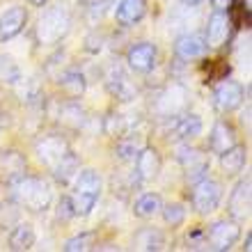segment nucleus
<instances>
[{"instance_id":"f257e3e1","label":"nucleus","mask_w":252,"mask_h":252,"mask_svg":"<svg viewBox=\"0 0 252 252\" xmlns=\"http://www.w3.org/2000/svg\"><path fill=\"white\" fill-rule=\"evenodd\" d=\"M71 184L73 190L69 197H71L73 213H76V218H85L94 211V206H96L101 192H103V179L96 170L85 167V170H78Z\"/></svg>"},{"instance_id":"f03ea898","label":"nucleus","mask_w":252,"mask_h":252,"mask_svg":"<svg viewBox=\"0 0 252 252\" xmlns=\"http://www.w3.org/2000/svg\"><path fill=\"white\" fill-rule=\"evenodd\" d=\"M71 14L62 5L46 7L34 26V37L39 46H55L71 32Z\"/></svg>"},{"instance_id":"7ed1b4c3","label":"nucleus","mask_w":252,"mask_h":252,"mask_svg":"<svg viewBox=\"0 0 252 252\" xmlns=\"http://www.w3.org/2000/svg\"><path fill=\"white\" fill-rule=\"evenodd\" d=\"M14 197L21 206H26L28 211H46L51 206V199H53V190H51V184L44 181L41 177H23L21 181L14 184Z\"/></svg>"},{"instance_id":"20e7f679","label":"nucleus","mask_w":252,"mask_h":252,"mask_svg":"<svg viewBox=\"0 0 252 252\" xmlns=\"http://www.w3.org/2000/svg\"><path fill=\"white\" fill-rule=\"evenodd\" d=\"M241 239V225L234 218H222L216 220L206 227V248L216 252H227L232 250Z\"/></svg>"},{"instance_id":"39448f33","label":"nucleus","mask_w":252,"mask_h":252,"mask_svg":"<svg viewBox=\"0 0 252 252\" xmlns=\"http://www.w3.org/2000/svg\"><path fill=\"white\" fill-rule=\"evenodd\" d=\"M222 202V184L216 179L204 177L202 181L192 184V192H190V204L195 209V213L199 216H209L220 206Z\"/></svg>"},{"instance_id":"423d86ee","label":"nucleus","mask_w":252,"mask_h":252,"mask_svg":"<svg viewBox=\"0 0 252 252\" xmlns=\"http://www.w3.org/2000/svg\"><path fill=\"white\" fill-rule=\"evenodd\" d=\"M177 160H179L181 170H184V179L186 184H197L202 181L209 174V158H206L204 154L195 149L190 145H179L177 147Z\"/></svg>"},{"instance_id":"0eeeda50","label":"nucleus","mask_w":252,"mask_h":252,"mask_svg":"<svg viewBox=\"0 0 252 252\" xmlns=\"http://www.w3.org/2000/svg\"><path fill=\"white\" fill-rule=\"evenodd\" d=\"M69 149H71L69 138L62 135V133H46V135H41L34 142V154H37L41 165H46V167H53Z\"/></svg>"},{"instance_id":"6e6552de","label":"nucleus","mask_w":252,"mask_h":252,"mask_svg":"<svg viewBox=\"0 0 252 252\" xmlns=\"http://www.w3.org/2000/svg\"><path fill=\"white\" fill-rule=\"evenodd\" d=\"M243 101H246V90L239 80H222L213 90V108L222 115L239 110Z\"/></svg>"},{"instance_id":"1a4fd4ad","label":"nucleus","mask_w":252,"mask_h":252,"mask_svg":"<svg viewBox=\"0 0 252 252\" xmlns=\"http://www.w3.org/2000/svg\"><path fill=\"white\" fill-rule=\"evenodd\" d=\"M188 106V92L186 87L181 85V83H172V85H167L160 96L156 99V113H158L160 120H170L174 115L184 113Z\"/></svg>"},{"instance_id":"9d476101","label":"nucleus","mask_w":252,"mask_h":252,"mask_svg":"<svg viewBox=\"0 0 252 252\" xmlns=\"http://www.w3.org/2000/svg\"><path fill=\"white\" fill-rule=\"evenodd\" d=\"M126 62L128 69L135 73H149L158 64V48L152 41H135L126 51Z\"/></svg>"},{"instance_id":"9b49d317","label":"nucleus","mask_w":252,"mask_h":252,"mask_svg":"<svg viewBox=\"0 0 252 252\" xmlns=\"http://www.w3.org/2000/svg\"><path fill=\"white\" fill-rule=\"evenodd\" d=\"M135 170H133V179L138 184H149L160 174L163 158L156 147H140L138 156H135Z\"/></svg>"},{"instance_id":"f8f14e48","label":"nucleus","mask_w":252,"mask_h":252,"mask_svg":"<svg viewBox=\"0 0 252 252\" xmlns=\"http://www.w3.org/2000/svg\"><path fill=\"white\" fill-rule=\"evenodd\" d=\"M28 174V160L19 149H2L0 152V181L14 186Z\"/></svg>"},{"instance_id":"ddd939ff","label":"nucleus","mask_w":252,"mask_h":252,"mask_svg":"<svg viewBox=\"0 0 252 252\" xmlns=\"http://www.w3.org/2000/svg\"><path fill=\"white\" fill-rule=\"evenodd\" d=\"M204 124L195 113H179L167 120V135L172 140H192L202 133Z\"/></svg>"},{"instance_id":"4468645a","label":"nucleus","mask_w":252,"mask_h":252,"mask_svg":"<svg viewBox=\"0 0 252 252\" xmlns=\"http://www.w3.org/2000/svg\"><path fill=\"white\" fill-rule=\"evenodd\" d=\"M28 26V9L21 5L9 7L2 16H0V44L12 41L14 37H19Z\"/></svg>"},{"instance_id":"2eb2a0df","label":"nucleus","mask_w":252,"mask_h":252,"mask_svg":"<svg viewBox=\"0 0 252 252\" xmlns=\"http://www.w3.org/2000/svg\"><path fill=\"white\" fill-rule=\"evenodd\" d=\"M106 87L115 99L124 101V103H128V101H133L135 96H138V87H135V83L122 71L120 66H110V71L106 73Z\"/></svg>"},{"instance_id":"dca6fc26","label":"nucleus","mask_w":252,"mask_h":252,"mask_svg":"<svg viewBox=\"0 0 252 252\" xmlns=\"http://www.w3.org/2000/svg\"><path fill=\"white\" fill-rule=\"evenodd\" d=\"M252 184L250 177L241 179L234 190L229 192V199H227V211H229V218L234 220H246L250 216V195H252Z\"/></svg>"},{"instance_id":"f3484780","label":"nucleus","mask_w":252,"mask_h":252,"mask_svg":"<svg viewBox=\"0 0 252 252\" xmlns=\"http://www.w3.org/2000/svg\"><path fill=\"white\" fill-rule=\"evenodd\" d=\"M229 30H232V21H229V16H227L225 12L216 9V12L209 16V21H206L204 39H206V44H209V48H220L222 46V44L227 41V37H229Z\"/></svg>"},{"instance_id":"a211bd4d","label":"nucleus","mask_w":252,"mask_h":252,"mask_svg":"<svg viewBox=\"0 0 252 252\" xmlns=\"http://www.w3.org/2000/svg\"><path fill=\"white\" fill-rule=\"evenodd\" d=\"M206 48H209V44H206V39L202 37V34H190L188 32V34L177 37V41H174V55L184 62H190V60L202 58V55L206 53Z\"/></svg>"},{"instance_id":"6ab92c4d","label":"nucleus","mask_w":252,"mask_h":252,"mask_svg":"<svg viewBox=\"0 0 252 252\" xmlns=\"http://www.w3.org/2000/svg\"><path fill=\"white\" fill-rule=\"evenodd\" d=\"M147 0H120L115 7V21L124 28H131L145 19Z\"/></svg>"},{"instance_id":"aec40b11","label":"nucleus","mask_w":252,"mask_h":252,"mask_svg":"<svg viewBox=\"0 0 252 252\" xmlns=\"http://www.w3.org/2000/svg\"><path fill=\"white\" fill-rule=\"evenodd\" d=\"M232 145H236V128L229 122L218 120L213 124L211 133H209V149L213 154H222Z\"/></svg>"},{"instance_id":"412c9836","label":"nucleus","mask_w":252,"mask_h":252,"mask_svg":"<svg viewBox=\"0 0 252 252\" xmlns=\"http://www.w3.org/2000/svg\"><path fill=\"white\" fill-rule=\"evenodd\" d=\"M220 156V167H222V172L229 174V177H234V174L243 172V167H246L248 163V149L243 145H232L229 149H225L222 154H218Z\"/></svg>"},{"instance_id":"4be33fe9","label":"nucleus","mask_w":252,"mask_h":252,"mask_svg":"<svg viewBox=\"0 0 252 252\" xmlns=\"http://www.w3.org/2000/svg\"><path fill=\"white\" fill-rule=\"evenodd\" d=\"M58 85H60V90L64 92L66 99H80L87 90L85 73L78 71V69H66L60 78H58Z\"/></svg>"},{"instance_id":"5701e85b","label":"nucleus","mask_w":252,"mask_h":252,"mask_svg":"<svg viewBox=\"0 0 252 252\" xmlns=\"http://www.w3.org/2000/svg\"><path fill=\"white\" fill-rule=\"evenodd\" d=\"M133 246H135V250L154 252V250H163L167 246V239L165 234L156 229V227H142L133 236Z\"/></svg>"},{"instance_id":"b1692460","label":"nucleus","mask_w":252,"mask_h":252,"mask_svg":"<svg viewBox=\"0 0 252 252\" xmlns=\"http://www.w3.org/2000/svg\"><path fill=\"white\" fill-rule=\"evenodd\" d=\"M51 170H53V177H55V181H58V184L69 186V184L73 181V177H76V174H78V170H80V158L71 152V149H69V152H66L64 156H62V158L58 160L53 167H51Z\"/></svg>"},{"instance_id":"393cba45","label":"nucleus","mask_w":252,"mask_h":252,"mask_svg":"<svg viewBox=\"0 0 252 252\" xmlns=\"http://www.w3.org/2000/svg\"><path fill=\"white\" fill-rule=\"evenodd\" d=\"M34 241H37V236H34L32 225L21 222V225H16L12 232H9L7 248H9V250H14V252H26V250H30V248L34 246Z\"/></svg>"},{"instance_id":"a878e982","label":"nucleus","mask_w":252,"mask_h":252,"mask_svg":"<svg viewBox=\"0 0 252 252\" xmlns=\"http://www.w3.org/2000/svg\"><path fill=\"white\" fill-rule=\"evenodd\" d=\"M160 206H163V197L158 192H145L135 199L133 204V216L135 218H142V220H149L154 218L156 213H160Z\"/></svg>"},{"instance_id":"bb28decb","label":"nucleus","mask_w":252,"mask_h":252,"mask_svg":"<svg viewBox=\"0 0 252 252\" xmlns=\"http://www.w3.org/2000/svg\"><path fill=\"white\" fill-rule=\"evenodd\" d=\"M21 80H23V71H21L19 62L12 55L0 53V85L16 87Z\"/></svg>"},{"instance_id":"cd10ccee","label":"nucleus","mask_w":252,"mask_h":252,"mask_svg":"<svg viewBox=\"0 0 252 252\" xmlns=\"http://www.w3.org/2000/svg\"><path fill=\"white\" fill-rule=\"evenodd\" d=\"M58 117H60V124L69 126V128H80L85 124V110L80 108V103L76 99H69L66 103H62Z\"/></svg>"},{"instance_id":"c85d7f7f","label":"nucleus","mask_w":252,"mask_h":252,"mask_svg":"<svg viewBox=\"0 0 252 252\" xmlns=\"http://www.w3.org/2000/svg\"><path fill=\"white\" fill-rule=\"evenodd\" d=\"M103 133L110 135V138H126L131 133V122L126 115H120V113H110L103 120Z\"/></svg>"},{"instance_id":"c756f323","label":"nucleus","mask_w":252,"mask_h":252,"mask_svg":"<svg viewBox=\"0 0 252 252\" xmlns=\"http://www.w3.org/2000/svg\"><path fill=\"white\" fill-rule=\"evenodd\" d=\"M160 213H163V222H165L167 227L177 229V227H181L184 222H186L188 209L181 204V202H170V204L160 206Z\"/></svg>"},{"instance_id":"7c9ffc66","label":"nucleus","mask_w":252,"mask_h":252,"mask_svg":"<svg viewBox=\"0 0 252 252\" xmlns=\"http://www.w3.org/2000/svg\"><path fill=\"white\" fill-rule=\"evenodd\" d=\"M96 243V232H80L64 243V252H85L92 250Z\"/></svg>"},{"instance_id":"2f4dec72","label":"nucleus","mask_w":252,"mask_h":252,"mask_svg":"<svg viewBox=\"0 0 252 252\" xmlns=\"http://www.w3.org/2000/svg\"><path fill=\"white\" fill-rule=\"evenodd\" d=\"M138 152H140V147L135 145V140H131L128 135H126V138H120V142L115 147V156L120 160H133L138 156Z\"/></svg>"},{"instance_id":"473e14b6","label":"nucleus","mask_w":252,"mask_h":252,"mask_svg":"<svg viewBox=\"0 0 252 252\" xmlns=\"http://www.w3.org/2000/svg\"><path fill=\"white\" fill-rule=\"evenodd\" d=\"M186 243H188V248H192V250L206 248V229L204 227H192L186 236Z\"/></svg>"},{"instance_id":"72a5a7b5","label":"nucleus","mask_w":252,"mask_h":252,"mask_svg":"<svg viewBox=\"0 0 252 252\" xmlns=\"http://www.w3.org/2000/svg\"><path fill=\"white\" fill-rule=\"evenodd\" d=\"M58 216H60L62 220L76 218V213H73V206H71V197H69V195H62L60 202H58Z\"/></svg>"},{"instance_id":"f704fd0d","label":"nucleus","mask_w":252,"mask_h":252,"mask_svg":"<svg viewBox=\"0 0 252 252\" xmlns=\"http://www.w3.org/2000/svg\"><path fill=\"white\" fill-rule=\"evenodd\" d=\"M213 2V7L216 9H220V12H225V9H229L232 7V0H211Z\"/></svg>"},{"instance_id":"c9c22d12","label":"nucleus","mask_w":252,"mask_h":252,"mask_svg":"<svg viewBox=\"0 0 252 252\" xmlns=\"http://www.w3.org/2000/svg\"><path fill=\"white\" fill-rule=\"evenodd\" d=\"M28 5L30 7H46L48 0H28Z\"/></svg>"},{"instance_id":"e433bc0d","label":"nucleus","mask_w":252,"mask_h":252,"mask_svg":"<svg viewBox=\"0 0 252 252\" xmlns=\"http://www.w3.org/2000/svg\"><path fill=\"white\" fill-rule=\"evenodd\" d=\"M184 5H190V7H195V5H199V2H204V0H181Z\"/></svg>"},{"instance_id":"4c0bfd02","label":"nucleus","mask_w":252,"mask_h":252,"mask_svg":"<svg viewBox=\"0 0 252 252\" xmlns=\"http://www.w3.org/2000/svg\"><path fill=\"white\" fill-rule=\"evenodd\" d=\"M250 243H252V236H250V234H248V236H246V243H243V248H246V250H250Z\"/></svg>"}]
</instances>
